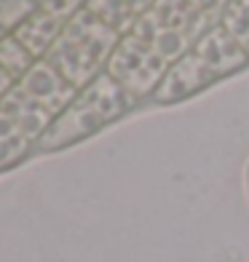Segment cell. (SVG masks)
Instances as JSON below:
<instances>
[{
    "mask_svg": "<svg viewBox=\"0 0 249 262\" xmlns=\"http://www.w3.org/2000/svg\"><path fill=\"white\" fill-rule=\"evenodd\" d=\"M233 0H153L110 56L105 73L46 131L38 150L51 152L91 137L156 94L169 70L222 19Z\"/></svg>",
    "mask_w": 249,
    "mask_h": 262,
    "instance_id": "2",
    "label": "cell"
},
{
    "mask_svg": "<svg viewBox=\"0 0 249 262\" xmlns=\"http://www.w3.org/2000/svg\"><path fill=\"white\" fill-rule=\"evenodd\" d=\"M43 0H0V38L19 27Z\"/></svg>",
    "mask_w": 249,
    "mask_h": 262,
    "instance_id": "3",
    "label": "cell"
},
{
    "mask_svg": "<svg viewBox=\"0 0 249 262\" xmlns=\"http://www.w3.org/2000/svg\"><path fill=\"white\" fill-rule=\"evenodd\" d=\"M153 0H83L54 43L0 97V171L40 145L94 80Z\"/></svg>",
    "mask_w": 249,
    "mask_h": 262,
    "instance_id": "1",
    "label": "cell"
}]
</instances>
